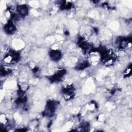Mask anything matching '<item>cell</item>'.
<instances>
[{"instance_id":"cell-6","label":"cell","mask_w":132,"mask_h":132,"mask_svg":"<svg viewBox=\"0 0 132 132\" xmlns=\"http://www.w3.org/2000/svg\"><path fill=\"white\" fill-rule=\"evenodd\" d=\"M88 65V63L87 61H85V62H84L83 63L79 64L77 67V69L79 70H82L87 67Z\"/></svg>"},{"instance_id":"cell-3","label":"cell","mask_w":132,"mask_h":132,"mask_svg":"<svg viewBox=\"0 0 132 132\" xmlns=\"http://www.w3.org/2000/svg\"><path fill=\"white\" fill-rule=\"evenodd\" d=\"M50 56L53 60L57 61L60 59L61 57V52L59 51L53 50L50 52Z\"/></svg>"},{"instance_id":"cell-4","label":"cell","mask_w":132,"mask_h":132,"mask_svg":"<svg viewBox=\"0 0 132 132\" xmlns=\"http://www.w3.org/2000/svg\"><path fill=\"white\" fill-rule=\"evenodd\" d=\"M17 9L19 13L22 16H25L28 13V7L25 5H21L18 6Z\"/></svg>"},{"instance_id":"cell-2","label":"cell","mask_w":132,"mask_h":132,"mask_svg":"<svg viewBox=\"0 0 132 132\" xmlns=\"http://www.w3.org/2000/svg\"><path fill=\"white\" fill-rule=\"evenodd\" d=\"M4 29L7 34H13L15 30V27L12 22H9L5 25Z\"/></svg>"},{"instance_id":"cell-5","label":"cell","mask_w":132,"mask_h":132,"mask_svg":"<svg viewBox=\"0 0 132 132\" xmlns=\"http://www.w3.org/2000/svg\"><path fill=\"white\" fill-rule=\"evenodd\" d=\"M65 70H60L56 74H55L54 75H53L52 77V78H51V79L53 81L58 80L65 74Z\"/></svg>"},{"instance_id":"cell-1","label":"cell","mask_w":132,"mask_h":132,"mask_svg":"<svg viewBox=\"0 0 132 132\" xmlns=\"http://www.w3.org/2000/svg\"><path fill=\"white\" fill-rule=\"evenodd\" d=\"M55 103L54 101H50L46 106L45 114L48 116H52L54 113L55 110Z\"/></svg>"}]
</instances>
